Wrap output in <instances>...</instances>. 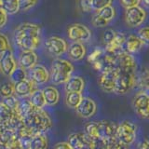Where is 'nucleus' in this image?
<instances>
[{"instance_id": "f257e3e1", "label": "nucleus", "mask_w": 149, "mask_h": 149, "mask_svg": "<svg viewBox=\"0 0 149 149\" xmlns=\"http://www.w3.org/2000/svg\"><path fill=\"white\" fill-rule=\"evenodd\" d=\"M14 39L22 51L35 50L40 44V27L31 22L22 23L17 27Z\"/></svg>"}, {"instance_id": "2eb2a0df", "label": "nucleus", "mask_w": 149, "mask_h": 149, "mask_svg": "<svg viewBox=\"0 0 149 149\" xmlns=\"http://www.w3.org/2000/svg\"><path fill=\"white\" fill-rule=\"evenodd\" d=\"M29 79L36 85H43L49 81L50 74L44 65L36 64L29 70Z\"/></svg>"}, {"instance_id": "a19ab883", "label": "nucleus", "mask_w": 149, "mask_h": 149, "mask_svg": "<svg viewBox=\"0 0 149 149\" xmlns=\"http://www.w3.org/2000/svg\"><path fill=\"white\" fill-rule=\"evenodd\" d=\"M53 149H73V147L68 142H60L55 144Z\"/></svg>"}, {"instance_id": "cd10ccee", "label": "nucleus", "mask_w": 149, "mask_h": 149, "mask_svg": "<svg viewBox=\"0 0 149 149\" xmlns=\"http://www.w3.org/2000/svg\"><path fill=\"white\" fill-rule=\"evenodd\" d=\"M83 99V96L81 93L77 92H66L65 95V104L68 107L73 109H76L79 105L80 102Z\"/></svg>"}, {"instance_id": "4be33fe9", "label": "nucleus", "mask_w": 149, "mask_h": 149, "mask_svg": "<svg viewBox=\"0 0 149 149\" xmlns=\"http://www.w3.org/2000/svg\"><path fill=\"white\" fill-rule=\"evenodd\" d=\"M125 45H126V52L132 55L138 53L143 46V42L138 37V36H134V35L129 36L128 38L126 39Z\"/></svg>"}, {"instance_id": "a878e982", "label": "nucleus", "mask_w": 149, "mask_h": 149, "mask_svg": "<svg viewBox=\"0 0 149 149\" xmlns=\"http://www.w3.org/2000/svg\"><path fill=\"white\" fill-rule=\"evenodd\" d=\"M29 100L33 106L36 109H43V107L46 105V101L42 90H35L29 96Z\"/></svg>"}, {"instance_id": "20e7f679", "label": "nucleus", "mask_w": 149, "mask_h": 149, "mask_svg": "<svg viewBox=\"0 0 149 149\" xmlns=\"http://www.w3.org/2000/svg\"><path fill=\"white\" fill-rule=\"evenodd\" d=\"M74 72L73 64L68 62L67 60L55 59L52 63H51V73L50 78L51 81L55 85H61V84H65L70 77H72Z\"/></svg>"}, {"instance_id": "5701e85b", "label": "nucleus", "mask_w": 149, "mask_h": 149, "mask_svg": "<svg viewBox=\"0 0 149 149\" xmlns=\"http://www.w3.org/2000/svg\"><path fill=\"white\" fill-rule=\"evenodd\" d=\"M49 140L45 133L37 132L33 136L29 149H48Z\"/></svg>"}, {"instance_id": "7ed1b4c3", "label": "nucleus", "mask_w": 149, "mask_h": 149, "mask_svg": "<svg viewBox=\"0 0 149 149\" xmlns=\"http://www.w3.org/2000/svg\"><path fill=\"white\" fill-rule=\"evenodd\" d=\"M24 123L30 127L35 132L45 133L52 128V120L46 111L43 109H36L24 118Z\"/></svg>"}, {"instance_id": "393cba45", "label": "nucleus", "mask_w": 149, "mask_h": 149, "mask_svg": "<svg viewBox=\"0 0 149 149\" xmlns=\"http://www.w3.org/2000/svg\"><path fill=\"white\" fill-rule=\"evenodd\" d=\"M136 86L141 91H149V68H144L136 74Z\"/></svg>"}, {"instance_id": "e433bc0d", "label": "nucleus", "mask_w": 149, "mask_h": 149, "mask_svg": "<svg viewBox=\"0 0 149 149\" xmlns=\"http://www.w3.org/2000/svg\"><path fill=\"white\" fill-rule=\"evenodd\" d=\"M102 56V50L101 49H99V48H97L90 54L88 60V62H90V63H93L94 62H96L97 60H99Z\"/></svg>"}, {"instance_id": "72a5a7b5", "label": "nucleus", "mask_w": 149, "mask_h": 149, "mask_svg": "<svg viewBox=\"0 0 149 149\" xmlns=\"http://www.w3.org/2000/svg\"><path fill=\"white\" fill-rule=\"evenodd\" d=\"M8 49H10V45H9L8 36L0 33V54L4 53Z\"/></svg>"}, {"instance_id": "f8f14e48", "label": "nucleus", "mask_w": 149, "mask_h": 149, "mask_svg": "<svg viewBox=\"0 0 149 149\" xmlns=\"http://www.w3.org/2000/svg\"><path fill=\"white\" fill-rule=\"evenodd\" d=\"M146 18V11L139 6L128 8L125 11V22L130 27L140 26L144 22Z\"/></svg>"}, {"instance_id": "f03ea898", "label": "nucleus", "mask_w": 149, "mask_h": 149, "mask_svg": "<svg viewBox=\"0 0 149 149\" xmlns=\"http://www.w3.org/2000/svg\"><path fill=\"white\" fill-rule=\"evenodd\" d=\"M118 125L112 121L102 120L85 125V133L94 142L105 143L116 137Z\"/></svg>"}, {"instance_id": "37998d69", "label": "nucleus", "mask_w": 149, "mask_h": 149, "mask_svg": "<svg viewBox=\"0 0 149 149\" xmlns=\"http://www.w3.org/2000/svg\"><path fill=\"white\" fill-rule=\"evenodd\" d=\"M136 149H149V140H143L138 144Z\"/></svg>"}, {"instance_id": "9b49d317", "label": "nucleus", "mask_w": 149, "mask_h": 149, "mask_svg": "<svg viewBox=\"0 0 149 149\" xmlns=\"http://www.w3.org/2000/svg\"><path fill=\"white\" fill-rule=\"evenodd\" d=\"M68 143L73 149H95V142L86 133L76 132L70 134Z\"/></svg>"}, {"instance_id": "6e6552de", "label": "nucleus", "mask_w": 149, "mask_h": 149, "mask_svg": "<svg viewBox=\"0 0 149 149\" xmlns=\"http://www.w3.org/2000/svg\"><path fill=\"white\" fill-rule=\"evenodd\" d=\"M132 106L140 118L149 119V95L146 91H139L134 95Z\"/></svg>"}, {"instance_id": "ddd939ff", "label": "nucleus", "mask_w": 149, "mask_h": 149, "mask_svg": "<svg viewBox=\"0 0 149 149\" xmlns=\"http://www.w3.org/2000/svg\"><path fill=\"white\" fill-rule=\"evenodd\" d=\"M97 104L91 98L83 97L79 105L76 108L77 114L82 118H91L96 114Z\"/></svg>"}, {"instance_id": "412c9836", "label": "nucleus", "mask_w": 149, "mask_h": 149, "mask_svg": "<svg viewBox=\"0 0 149 149\" xmlns=\"http://www.w3.org/2000/svg\"><path fill=\"white\" fill-rule=\"evenodd\" d=\"M42 91H43L47 105L53 106L58 104V102L60 100V93L55 87L47 86L42 90Z\"/></svg>"}, {"instance_id": "c03bdc74", "label": "nucleus", "mask_w": 149, "mask_h": 149, "mask_svg": "<svg viewBox=\"0 0 149 149\" xmlns=\"http://www.w3.org/2000/svg\"><path fill=\"white\" fill-rule=\"evenodd\" d=\"M143 3L144 6L149 8V0H143Z\"/></svg>"}, {"instance_id": "f3484780", "label": "nucleus", "mask_w": 149, "mask_h": 149, "mask_svg": "<svg viewBox=\"0 0 149 149\" xmlns=\"http://www.w3.org/2000/svg\"><path fill=\"white\" fill-rule=\"evenodd\" d=\"M37 55L34 50H24L19 58V63L20 66L25 70H31L36 65L37 63Z\"/></svg>"}, {"instance_id": "58836bf2", "label": "nucleus", "mask_w": 149, "mask_h": 149, "mask_svg": "<svg viewBox=\"0 0 149 149\" xmlns=\"http://www.w3.org/2000/svg\"><path fill=\"white\" fill-rule=\"evenodd\" d=\"M121 5L126 8H133V7H138L141 0H120Z\"/></svg>"}, {"instance_id": "79ce46f5", "label": "nucleus", "mask_w": 149, "mask_h": 149, "mask_svg": "<svg viewBox=\"0 0 149 149\" xmlns=\"http://www.w3.org/2000/svg\"><path fill=\"white\" fill-rule=\"evenodd\" d=\"M81 8L84 11L91 10V0H81Z\"/></svg>"}, {"instance_id": "b1692460", "label": "nucleus", "mask_w": 149, "mask_h": 149, "mask_svg": "<svg viewBox=\"0 0 149 149\" xmlns=\"http://www.w3.org/2000/svg\"><path fill=\"white\" fill-rule=\"evenodd\" d=\"M35 107L33 106L32 102L29 99H23L22 101H19V104L16 109V112L19 114V116L24 120L25 118H27L33 111H34Z\"/></svg>"}, {"instance_id": "9d476101", "label": "nucleus", "mask_w": 149, "mask_h": 149, "mask_svg": "<svg viewBox=\"0 0 149 149\" xmlns=\"http://www.w3.org/2000/svg\"><path fill=\"white\" fill-rule=\"evenodd\" d=\"M68 37L74 42H87L91 39V32L88 28L80 23H74L68 28Z\"/></svg>"}, {"instance_id": "423d86ee", "label": "nucleus", "mask_w": 149, "mask_h": 149, "mask_svg": "<svg viewBox=\"0 0 149 149\" xmlns=\"http://www.w3.org/2000/svg\"><path fill=\"white\" fill-rule=\"evenodd\" d=\"M136 86V73L123 72L119 70V74L116 82L115 93L118 95H125L132 91Z\"/></svg>"}, {"instance_id": "a211bd4d", "label": "nucleus", "mask_w": 149, "mask_h": 149, "mask_svg": "<svg viewBox=\"0 0 149 149\" xmlns=\"http://www.w3.org/2000/svg\"><path fill=\"white\" fill-rule=\"evenodd\" d=\"M67 53L69 58L72 61L77 62V61L82 60L86 55V48L80 42H73V43L68 47Z\"/></svg>"}, {"instance_id": "a18cd8bd", "label": "nucleus", "mask_w": 149, "mask_h": 149, "mask_svg": "<svg viewBox=\"0 0 149 149\" xmlns=\"http://www.w3.org/2000/svg\"><path fill=\"white\" fill-rule=\"evenodd\" d=\"M0 8H1V1H0Z\"/></svg>"}, {"instance_id": "c85d7f7f", "label": "nucleus", "mask_w": 149, "mask_h": 149, "mask_svg": "<svg viewBox=\"0 0 149 149\" xmlns=\"http://www.w3.org/2000/svg\"><path fill=\"white\" fill-rule=\"evenodd\" d=\"M15 94V84L11 81L4 82L0 85V96L2 98H8Z\"/></svg>"}, {"instance_id": "4468645a", "label": "nucleus", "mask_w": 149, "mask_h": 149, "mask_svg": "<svg viewBox=\"0 0 149 149\" xmlns=\"http://www.w3.org/2000/svg\"><path fill=\"white\" fill-rule=\"evenodd\" d=\"M17 68L16 61L11 49L5 51L0 56V71L6 77H10L12 72Z\"/></svg>"}, {"instance_id": "473e14b6", "label": "nucleus", "mask_w": 149, "mask_h": 149, "mask_svg": "<svg viewBox=\"0 0 149 149\" xmlns=\"http://www.w3.org/2000/svg\"><path fill=\"white\" fill-rule=\"evenodd\" d=\"M138 37L143 45L149 46V27H143L138 31Z\"/></svg>"}, {"instance_id": "ea45409f", "label": "nucleus", "mask_w": 149, "mask_h": 149, "mask_svg": "<svg viewBox=\"0 0 149 149\" xmlns=\"http://www.w3.org/2000/svg\"><path fill=\"white\" fill-rule=\"evenodd\" d=\"M8 21V14L3 8H0V28L5 26Z\"/></svg>"}, {"instance_id": "0eeeda50", "label": "nucleus", "mask_w": 149, "mask_h": 149, "mask_svg": "<svg viewBox=\"0 0 149 149\" xmlns=\"http://www.w3.org/2000/svg\"><path fill=\"white\" fill-rule=\"evenodd\" d=\"M118 74H119L118 67H116L114 69L101 73V76L99 79H98V84H99L101 90L105 93L114 92Z\"/></svg>"}, {"instance_id": "6ab92c4d", "label": "nucleus", "mask_w": 149, "mask_h": 149, "mask_svg": "<svg viewBox=\"0 0 149 149\" xmlns=\"http://www.w3.org/2000/svg\"><path fill=\"white\" fill-rule=\"evenodd\" d=\"M35 91V84L30 79H25L20 83L15 84V94L18 97H27L30 96Z\"/></svg>"}, {"instance_id": "c756f323", "label": "nucleus", "mask_w": 149, "mask_h": 149, "mask_svg": "<svg viewBox=\"0 0 149 149\" xmlns=\"http://www.w3.org/2000/svg\"><path fill=\"white\" fill-rule=\"evenodd\" d=\"M10 81L13 84H17V83H20L23 80L27 79V73H26V70L23 69L21 66H17V68L14 70L12 72V74H10Z\"/></svg>"}, {"instance_id": "4c0bfd02", "label": "nucleus", "mask_w": 149, "mask_h": 149, "mask_svg": "<svg viewBox=\"0 0 149 149\" xmlns=\"http://www.w3.org/2000/svg\"><path fill=\"white\" fill-rule=\"evenodd\" d=\"M91 22H92L93 26H95V27H97V28L104 27V26H106V25L109 23V22H107L106 21H104V19H102L100 16H98L97 14H96V15H95L94 17L92 18Z\"/></svg>"}, {"instance_id": "39448f33", "label": "nucleus", "mask_w": 149, "mask_h": 149, "mask_svg": "<svg viewBox=\"0 0 149 149\" xmlns=\"http://www.w3.org/2000/svg\"><path fill=\"white\" fill-rule=\"evenodd\" d=\"M116 137L120 143L130 146L137 137V126L130 120H124L116 127Z\"/></svg>"}, {"instance_id": "bb28decb", "label": "nucleus", "mask_w": 149, "mask_h": 149, "mask_svg": "<svg viewBox=\"0 0 149 149\" xmlns=\"http://www.w3.org/2000/svg\"><path fill=\"white\" fill-rule=\"evenodd\" d=\"M1 8H3L8 15H13L20 9V1L19 0H0Z\"/></svg>"}, {"instance_id": "aec40b11", "label": "nucleus", "mask_w": 149, "mask_h": 149, "mask_svg": "<svg viewBox=\"0 0 149 149\" xmlns=\"http://www.w3.org/2000/svg\"><path fill=\"white\" fill-rule=\"evenodd\" d=\"M85 88V81L81 77L74 76L65 83V91L81 93Z\"/></svg>"}, {"instance_id": "2f4dec72", "label": "nucleus", "mask_w": 149, "mask_h": 149, "mask_svg": "<svg viewBox=\"0 0 149 149\" xmlns=\"http://www.w3.org/2000/svg\"><path fill=\"white\" fill-rule=\"evenodd\" d=\"M112 0H91V10L97 12L105 7L111 6Z\"/></svg>"}, {"instance_id": "dca6fc26", "label": "nucleus", "mask_w": 149, "mask_h": 149, "mask_svg": "<svg viewBox=\"0 0 149 149\" xmlns=\"http://www.w3.org/2000/svg\"><path fill=\"white\" fill-rule=\"evenodd\" d=\"M118 67L123 72L136 73V61L132 54L124 51L118 57Z\"/></svg>"}, {"instance_id": "7c9ffc66", "label": "nucleus", "mask_w": 149, "mask_h": 149, "mask_svg": "<svg viewBox=\"0 0 149 149\" xmlns=\"http://www.w3.org/2000/svg\"><path fill=\"white\" fill-rule=\"evenodd\" d=\"M115 14H116L115 8L112 6L105 7L97 12V15L100 16L102 19H104V20L106 21L107 22H110L112 20H113V18L115 17Z\"/></svg>"}, {"instance_id": "f704fd0d", "label": "nucleus", "mask_w": 149, "mask_h": 149, "mask_svg": "<svg viewBox=\"0 0 149 149\" xmlns=\"http://www.w3.org/2000/svg\"><path fill=\"white\" fill-rule=\"evenodd\" d=\"M116 34V32H115L114 30H112V29L106 30L104 33V35H102V40H104V43L105 46L110 44L111 42L114 40Z\"/></svg>"}, {"instance_id": "1a4fd4ad", "label": "nucleus", "mask_w": 149, "mask_h": 149, "mask_svg": "<svg viewBox=\"0 0 149 149\" xmlns=\"http://www.w3.org/2000/svg\"><path fill=\"white\" fill-rule=\"evenodd\" d=\"M47 51L52 56L59 57L67 51L68 46L66 41L59 36H50L45 42Z\"/></svg>"}, {"instance_id": "c9c22d12", "label": "nucleus", "mask_w": 149, "mask_h": 149, "mask_svg": "<svg viewBox=\"0 0 149 149\" xmlns=\"http://www.w3.org/2000/svg\"><path fill=\"white\" fill-rule=\"evenodd\" d=\"M20 1V9L22 10H28L36 6L37 0H19Z\"/></svg>"}]
</instances>
